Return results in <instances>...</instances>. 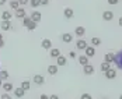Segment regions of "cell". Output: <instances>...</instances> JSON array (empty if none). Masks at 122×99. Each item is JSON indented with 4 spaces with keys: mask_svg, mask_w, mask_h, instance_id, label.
I'll return each mask as SVG.
<instances>
[{
    "mask_svg": "<svg viewBox=\"0 0 122 99\" xmlns=\"http://www.w3.org/2000/svg\"><path fill=\"white\" fill-rule=\"evenodd\" d=\"M114 62L117 64V67H118L119 70H122V49L115 54V60H114Z\"/></svg>",
    "mask_w": 122,
    "mask_h": 99,
    "instance_id": "cell-1",
    "label": "cell"
},
{
    "mask_svg": "<svg viewBox=\"0 0 122 99\" xmlns=\"http://www.w3.org/2000/svg\"><path fill=\"white\" fill-rule=\"evenodd\" d=\"M0 28H1L3 31H10V29H11V21H10V20H3V21L0 22Z\"/></svg>",
    "mask_w": 122,
    "mask_h": 99,
    "instance_id": "cell-2",
    "label": "cell"
},
{
    "mask_svg": "<svg viewBox=\"0 0 122 99\" xmlns=\"http://www.w3.org/2000/svg\"><path fill=\"white\" fill-rule=\"evenodd\" d=\"M104 74H105V78H108V80H114V78L117 77V70L111 67V68H108Z\"/></svg>",
    "mask_w": 122,
    "mask_h": 99,
    "instance_id": "cell-3",
    "label": "cell"
},
{
    "mask_svg": "<svg viewBox=\"0 0 122 99\" xmlns=\"http://www.w3.org/2000/svg\"><path fill=\"white\" fill-rule=\"evenodd\" d=\"M88 45H87V42H86L84 39H77V42H76V48L79 50H84Z\"/></svg>",
    "mask_w": 122,
    "mask_h": 99,
    "instance_id": "cell-4",
    "label": "cell"
},
{
    "mask_svg": "<svg viewBox=\"0 0 122 99\" xmlns=\"http://www.w3.org/2000/svg\"><path fill=\"white\" fill-rule=\"evenodd\" d=\"M83 71H84V74L87 75H91V74H94V67L91 66V64H86V66H83Z\"/></svg>",
    "mask_w": 122,
    "mask_h": 99,
    "instance_id": "cell-5",
    "label": "cell"
},
{
    "mask_svg": "<svg viewBox=\"0 0 122 99\" xmlns=\"http://www.w3.org/2000/svg\"><path fill=\"white\" fill-rule=\"evenodd\" d=\"M13 92H14V96H15V98H23V96L25 95V91L21 87L20 88H14Z\"/></svg>",
    "mask_w": 122,
    "mask_h": 99,
    "instance_id": "cell-6",
    "label": "cell"
},
{
    "mask_svg": "<svg viewBox=\"0 0 122 99\" xmlns=\"http://www.w3.org/2000/svg\"><path fill=\"white\" fill-rule=\"evenodd\" d=\"M32 81H34V84H37V85H42V84L45 82V78H44L41 74H37V75H34Z\"/></svg>",
    "mask_w": 122,
    "mask_h": 99,
    "instance_id": "cell-7",
    "label": "cell"
},
{
    "mask_svg": "<svg viewBox=\"0 0 122 99\" xmlns=\"http://www.w3.org/2000/svg\"><path fill=\"white\" fill-rule=\"evenodd\" d=\"M30 17H31V20H32L34 22H39V21H41V18H42V15H41V13H39V11H32Z\"/></svg>",
    "mask_w": 122,
    "mask_h": 99,
    "instance_id": "cell-8",
    "label": "cell"
},
{
    "mask_svg": "<svg viewBox=\"0 0 122 99\" xmlns=\"http://www.w3.org/2000/svg\"><path fill=\"white\" fill-rule=\"evenodd\" d=\"M84 52H86V56H87V57H93V56L96 54V48H94V46H87L84 49Z\"/></svg>",
    "mask_w": 122,
    "mask_h": 99,
    "instance_id": "cell-9",
    "label": "cell"
},
{
    "mask_svg": "<svg viewBox=\"0 0 122 99\" xmlns=\"http://www.w3.org/2000/svg\"><path fill=\"white\" fill-rule=\"evenodd\" d=\"M66 63H67V59H66L65 56H58V57H56V66H58V67L66 66Z\"/></svg>",
    "mask_w": 122,
    "mask_h": 99,
    "instance_id": "cell-10",
    "label": "cell"
},
{
    "mask_svg": "<svg viewBox=\"0 0 122 99\" xmlns=\"http://www.w3.org/2000/svg\"><path fill=\"white\" fill-rule=\"evenodd\" d=\"M63 15L67 18V20H70V18H73V15H74V11L70 9V7H66L65 10H63Z\"/></svg>",
    "mask_w": 122,
    "mask_h": 99,
    "instance_id": "cell-11",
    "label": "cell"
},
{
    "mask_svg": "<svg viewBox=\"0 0 122 99\" xmlns=\"http://www.w3.org/2000/svg\"><path fill=\"white\" fill-rule=\"evenodd\" d=\"M62 40L65 42V43H70L72 40H73V34H62Z\"/></svg>",
    "mask_w": 122,
    "mask_h": 99,
    "instance_id": "cell-12",
    "label": "cell"
},
{
    "mask_svg": "<svg viewBox=\"0 0 122 99\" xmlns=\"http://www.w3.org/2000/svg\"><path fill=\"white\" fill-rule=\"evenodd\" d=\"M102 18H104V21H112V20H114V13L112 11H104L102 13Z\"/></svg>",
    "mask_w": 122,
    "mask_h": 99,
    "instance_id": "cell-13",
    "label": "cell"
},
{
    "mask_svg": "<svg viewBox=\"0 0 122 99\" xmlns=\"http://www.w3.org/2000/svg\"><path fill=\"white\" fill-rule=\"evenodd\" d=\"M49 56L53 57V59H56L58 56H61V50L58 49V48H53V49L51 48V49H49Z\"/></svg>",
    "mask_w": 122,
    "mask_h": 99,
    "instance_id": "cell-14",
    "label": "cell"
},
{
    "mask_svg": "<svg viewBox=\"0 0 122 99\" xmlns=\"http://www.w3.org/2000/svg\"><path fill=\"white\" fill-rule=\"evenodd\" d=\"M48 74H51V75L58 74V66H56V64H51V66H48Z\"/></svg>",
    "mask_w": 122,
    "mask_h": 99,
    "instance_id": "cell-15",
    "label": "cell"
},
{
    "mask_svg": "<svg viewBox=\"0 0 122 99\" xmlns=\"http://www.w3.org/2000/svg\"><path fill=\"white\" fill-rule=\"evenodd\" d=\"M15 17H17V18H24V17H25L24 7H18V9L15 10Z\"/></svg>",
    "mask_w": 122,
    "mask_h": 99,
    "instance_id": "cell-16",
    "label": "cell"
},
{
    "mask_svg": "<svg viewBox=\"0 0 122 99\" xmlns=\"http://www.w3.org/2000/svg\"><path fill=\"white\" fill-rule=\"evenodd\" d=\"M41 46H42L44 49H51V48H52V42H51V39H42Z\"/></svg>",
    "mask_w": 122,
    "mask_h": 99,
    "instance_id": "cell-17",
    "label": "cell"
},
{
    "mask_svg": "<svg viewBox=\"0 0 122 99\" xmlns=\"http://www.w3.org/2000/svg\"><path fill=\"white\" fill-rule=\"evenodd\" d=\"M1 88L4 89V92H10V91H13V89H14V87H13L11 82H3Z\"/></svg>",
    "mask_w": 122,
    "mask_h": 99,
    "instance_id": "cell-18",
    "label": "cell"
},
{
    "mask_svg": "<svg viewBox=\"0 0 122 99\" xmlns=\"http://www.w3.org/2000/svg\"><path fill=\"white\" fill-rule=\"evenodd\" d=\"M74 34H76L77 36H83L86 34V28L84 27H77V28L74 29Z\"/></svg>",
    "mask_w": 122,
    "mask_h": 99,
    "instance_id": "cell-19",
    "label": "cell"
},
{
    "mask_svg": "<svg viewBox=\"0 0 122 99\" xmlns=\"http://www.w3.org/2000/svg\"><path fill=\"white\" fill-rule=\"evenodd\" d=\"M114 60H115V54H114V53H107V54L104 56V62L112 63Z\"/></svg>",
    "mask_w": 122,
    "mask_h": 99,
    "instance_id": "cell-20",
    "label": "cell"
},
{
    "mask_svg": "<svg viewBox=\"0 0 122 99\" xmlns=\"http://www.w3.org/2000/svg\"><path fill=\"white\" fill-rule=\"evenodd\" d=\"M79 63L81 64V66H86V64H88V57L87 56H79Z\"/></svg>",
    "mask_w": 122,
    "mask_h": 99,
    "instance_id": "cell-21",
    "label": "cell"
},
{
    "mask_svg": "<svg viewBox=\"0 0 122 99\" xmlns=\"http://www.w3.org/2000/svg\"><path fill=\"white\" fill-rule=\"evenodd\" d=\"M1 20H11V11H3L1 13Z\"/></svg>",
    "mask_w": 122,
    "mask_h": 99,
    "instance_id": "cell-22",
    "label": "cell"
},
{
    "mask_svg": "<svg viewBox=\"0 0 122 99\" xmlns=\"http://www.w3.org/2000/svg\"><path fill=\"white\" fill-rule=\"evenodd\" d=\"M108 68H111V63H107V62L101 63V71H102V73H105Z\"/></svg>",
    "mask_w": 122,
    "mask_h": 99,
    "instance_id": "cell-23",
    "label": "cell"
},
{
    "mask_svg": "<svg viewBox=\"0 0 122 99\" xmlns=\"http://www.w3.org/2000/svg\"><path fill=\"white\" fill-rule=\"evenodd\" d=\"M0 78H1L3 81L9 80V71H6V70H1V71H0Z\"/></svg>",
    "mask_w": 122,
    "mask_h": 99,
    "instance_id": "cell-24",
    "label": "cell"
},
{
    "mask_svg": "<svg viewBox=\"0 0 122 99\" xmlns=\"http://www.w3.org/2000/svg\"><path fill=\"white\" fill-rule=\"evenodd\" d=\"M21 88H23L24 91H28V89L31 88V82H30V81H23V82H21Z\"/></svg>",
    "mask_w": 122,
    "mask_h": 99,
    "instance_id": "cell-25",
    "label": "cell"
},
{
    "mask_svg": "<svg viewBox=\"0 0 122 99\" xmlns=\"http://www.w3.org/2000/svg\"><path fill=\"white\" fill-rule=\"evenodd\" d=\"M31 22H32L31 17H27V15H25L24 18H23V25H24V27H28V25L31 24Z\"/></svg>",
    "mask_w": 122,
    "mask_h": 99,
    "instance_id": "cell-26",
    "label": "cell"
},
{
    "mask_svg": "<svg viewBox=\"0 0 122 99\" xmlns=\"http://www.w3.org/2000/svg\"><path fill=\"white\" fill-rule=\"evenodd\" d=\"M10 7H11V9H14V10H17V9L20 7L18 0H11V1H10Z\"/></svg>",
    "mask_w": 122,
    "mask_h": 99,
    "instance_id": "cell-27",
    "label": "cell"
},
{
    "mask_svg": "<svg viewBox=\"0 0 122 99\" xmlns=\"http://www.w3.org/2000/svg\"><path fill=\"white\" fill-rule=\"evenodd\" d=\"M91 45H93L94 48H96V46H100V45H101V39H100V38H93V39H91Z\"/></svg>",
    "mask_w": 122,
    "mask_h": 99,
    "instance_id": "cell-28",
    "label": "cell"
},
{
    "mask_svg": "<svg viewBox=\"0 0 122 99\" xmlns=\"http://www.w3.org/2000/svg\"><path fill=\"white\" fill-rule=\"evenodd\" d=\"M30 6H31L32 9L39 7V6H41V4H39V0H30Z\"/></svg>",
    "mask_w": 122,
    "mask_h": 99,
    "instance_id": "cell-29",
    "label": "cell"
},
{
    "mask_svg": "<svg viewBox=\"0 0 122 99\" xmlns=\"http://www.w3.org/2000/svg\"><path fill=\"white\" fill-rule=\"evenodd\" d=\"M35 28H37V22H34V21H32L31 24H30L28 27H27V29H28V31H34Z\"/></svg>",
    "mask_w": 122,
    "mask_h": 99,
    "instance_id": "cell-30",
    "label": "cell"
},
{
    "mask_svg": "<svg viewBox=\"0 0 122 99\" xmlns=\"http://www.w3.org/2000/svg\"><path fill=\"white\" fill-rule=\"evenodd\" d=\"M0 99H11V96L9 95V92H4V94L0 96Z\"/></svg>",
    "mask_w": 122,
    "mask_h": 99,
    "instance_id": "cell-31",
    "label": "cell"
},
{
    "mask_svg": "<svg viewBox=\"0 0 122 99\" xmlns=\"http://www.w3.org/2000/svg\"><path fill=\"white\" fill-rule=\"evenodd\" d=\"M80 99H93V98H91V95H90V94H83Z\"/></svg>",
    "mask_w": 122,
    "mask_h": 99,
    "instance_id": "cell-32",
    "label": "cell"
},
{
    "mask_svg": "<svg viewBox=\"0 0 122 99\" xmlns=\"http://www.w3.org/2000/svg\"><path fill=\"white\" fill-rule=\"evenodd\" d=\"M39 4H41V6H48L49 0H39Z\"/></svg>",
    "mask_w": 122,
    "mask_h": 99,
    "instance_id": "cell-33",
    "label": "cell"
},
{
    "mask_svg": "<svg viewBox=\"0 0 122 99\" xmlns=\"http://www.w3.org/2000/svg\"><path fill=\"white\" fill-rule=\"evenodd\" d=\"M18 3H20V6H25L30 3V0H18Z\"/></svg>",
    "mask_w": 122,
    "mask_h": 99,
    "instance_id": "cell-34",
    "label": "cell"
},
{
    "mask_svg": "<svg viewBox=\"0 0 122 99\" xmlns=\"http://www.w3.org/2000/svg\"><path fill=\"white\" fill-rule=\"evenodd\" d=\"M69 57H70V59H76V52H74V50L69 52Z\"/></svg>",
    "mask_w": 122,
    "mask_h": 99,
    "instance_id": "cell-35",
    "label": "cell"
},
{
    "mask_svg": "<svg viewBox=\"0 0 122 99\" xmlns=\"http://www.w3.org/2000/svg\"><path fill=\"white\" fill-rule=\"evenodd\" d=\"M108 3L112 4V6H115V4H118V3H119V0H108Z\"/></svg>",
    "mask_w": 122,
    "mask_h": 99,
    "instance_id": "cell-36",
    "label": "cell"
},
{
    "mask_svg": "<svg viewBox=\"0 0 122 99\" xmlns=\"http://www.w3.org/2000/svg\"><path fill=\"white\" fill-rule=\"evenodd\" d=\"M39 99H49V96L48 95H45V94H42V95L39 96Z\"/></svg>",
    "mask_w": 122,
    "mask_h": 99,
    "instance_id": "cell-37",
    "label": "cell"
},
{
    "mask_svg": "<svg viewBox=\"0 0 122 99\" xmlns=\"http://www.w3.org/2000/svg\"><path fill=\"white\" fill-rule=\"evenodd\" d=\"M49 99H59V96H58V95H51Z\"/></svg>",
    "mask_w": 122,
    "mask_h": 99,
    "instance_id": "cell-38",
    "label": "cell"
},
{
    "mask_svg": "<svg viewBox=\"0 0 122 99\" xmlns=\"http://www.w3.org/2000/svg\"><path fill=\"white\" fill-rule=\"evenodd\" d=\"M7 3V0H0V6H3V4H6Z\"/></svg>",
    "mask_w": 122,
    "mask_h": 99,
    "instance_id": "cell-39",
    "label": "cell"
},
{
    "mask_svg": "<svg viewBox=\"0 0 122 99\" xmlns=\"http://www.w3.org/2000/svg\"><path fill=\"white\" fill-rule=\"evenodd\" d=\"M3 46H4V40H0V49H1Z\"/></svg>",
    "mask_w": 122,
    "mask_h": 99,
    "instance_id": "cell-40",
    "label": "cell"
},
{
    "mask_svg": "<svg viewBox=\"0 0 122 99\" xmlns=\"http://www.w3.org/2000/svg\"><path fill=\"white\" fill-rule=\"evenodd\" d=\"M119 25H121V27H122V17H121V18H119Z\"/></svg>",
    "mask_w": 122,
    "mask_h": 99,
    "instance_id": "cell-41",
    "label": "cell"
},
{
    "mask_svg": "<svg viewBox=\"0 0 122 99\" xmlns=\"http://www.w3.org/2000/svg\"><path fill=\"white\" fill-rule=\"evenodd\" d=\"M1 85H3V80L0 78V87H1Z\"/></svg>",
    "mask_w": 122,
    "mask_h": 99,
    "instance_id": "cell-42",
    "label": "cell"
},
{
    "mask_svg": "<svg viewBox=\"0 0 122 99\" xmlns=\"http://www.w3.org/2000/svg\"><path fill=\"white\" fill-rule=\"evenodd\" d=\"M0 40H3V35L1 34H0Z\"/></svg>",
    "mask_w": 122,
    "mask_h": 99,
    "instance_id": "cell-43",
    "label": "cell"
},
{
    "mask_svg": "<svg viewBox=\"0 0 122 99\" xmlns=\"http://www.w3.org/2000/svg\"><path fill=\"white\" fill-rule=\"evenodd\" d=\"M119 99H122V95H121V96H119Z\"/></svg>",
    "mask_w": 122,
    "mask_h": 99,
    "instance_id": "cell-44",
    "label": "cell"
},
{
    "mask_svg": "<svg viewBox=\"0 0 122 99\" xmlns=\"http://www.w3.org/2000/svg\"><path fill=\"white\" fill-rule=\"evenodd\" d=\"M101 99H107V98H101Z\"/></svg>",
    "mask_w": 122,
    "mask_h": 99,
    "instance_id": "cell-45",
    "label": "cell"
}]
</instances>
